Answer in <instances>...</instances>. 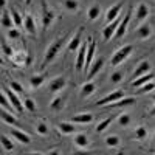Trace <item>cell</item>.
Wrapping results in <instances>:
<instances>
[{
  "label": "cell",
  "mask_w": 155,
  "mask_h": 155,
  "mask_svg": "<svg viewBox=\"0 0 155 155\" xmlns=\"http://www.w3.org/2000/svg\"><path fill=\"white\" fill-rule=\"evenodd\" d=\"M28 155H44V153H41V152H31V153H28Z\"/></svg>",
  "instance_id": "obj_49"
},
{
  "label": "cell",
  "mask_w": 155,
  "mask_h": 155,
  "mask_svg": "<svg viewBox=\"0 0 155 155\" xmlns=\"http://www.w3.org/2000/svg\"><path fill=\"white\" fill-rule=\"evenodd\" d=\"M85 50H87V41H84L79 48H78V56H76V71L84 70V62H85Z\"/></svg>",
  "instance_id": "obj_11"
},
{
  "label": "cell",
  "mask_w": 155,
  "mask_h": 155,
  "mask_svg": "<svg viewBox=\"0 0 155 155\" xmlns=\"http://www.w3.org/2000/svg\"><path fill=\"white\" fill-rule=\"evenodd\" d=\"M134 53V45H124V47H121V48H118L113 53V56H112V59H110V65L112 67H118V65H121V64L130 56Z\"/></svg>",
  "instance_id": "obj_2"
},
{
  "label": "cell",
  "mask_w": 155,
  "mask_h": 155,
  "mask_svg": "<svg viewBox=\"0 0 155 155\" xmlns=\"http://www.w3.org/2000/svg\"><path fill=\"white\" fill-rule=\"evenodd\" d=\"M65 41H67V37H58V39L53 41V44L45 50V56H44V61H42V68L47 67L48 64H51L56 59V56L61 53V50H62L64 44H65Z\"/></svg>",
  "instance_id": "obj_1"
},
{
  "label": "cell",
  "mask_w": 155,
  "mask_h": 155,
  "mask_svg": "<svg viewBox=\"0 0 155 155\" xmlns=\"http://www.w3.org/2000/svg\"><path fill=\"white\" fill-rule=\"evenodd\" d=\"M58 130L62 134V135H70V134H74L76 132V127L73 123L70 121H61L58 124Z\"/></svg>",
  "instance_id": "obj_21"
},
{
  "label": "cell",
  "mask_w": 155,
  "mask_h": 155,
  "mask_svg": "<svg viewBox=\"0 0 155 155\" xmlns=\"http://www.w3.org/2000/svg\"><path fill=\"white\" fill-rule=\"evenodd\" d=\"M0 109H3V110H6L9 113H14V109H12V106L9 104V101L5 96V93L2 92V88H0Z\"/></svg>",
  "instance_id": "obj_30"
},
{
  "label": "cell",
  "mask_w": 155,
  "mask_h": 155,
  "mask_svg": "<svg viewBox=\"0 0 155 155\" xmlns=\"http://www.w3.org/2000/svg\"><path fill=\"white\" fill-rule=\"evenodd\" d=\"M81 44H82V27H79L78 31L71 36V39L68 41V45H67V50L68 51H78Z\"/></svg>",
  "instance_id": "obj_10"
},
{
  "label": "cell",
  "mask_w": 155,
  "mask_h": 155,
  "mask_svg": "<svg viewBox=\"0 0 155 155\" xmlns=\"http://www.w3.org/2000/svg\"><path fill=\"white\" fill-rule=\"evenodd\" d=\"M123 78H124V73H123V71H113L112 76H110V81H112L113 84H120V82L123 81Z\"/></svg>",
  "instance_id": "obj_42"
},
{
  "label": "cell",
  "mask_w": 155,
  "mask_h": 155,
  "mask_svg": "<svg viewBox=\"0 0 155 155\" xmlns=\"http://www.w3.org/2000/svg\"><path fill=\"white\" fill-rule=\"evenodd\" d=\"M8 37H9V39H17V37H20L19 30H17V28H11V30L8 31Z\"/></svg>",
  "instance_id": "obj_45"
},
{
  "label": "cell",
  "mask_w": 155,
  "mask_h": 155,
  "mask_svg": "<svg viewBox=\"0 0 155 155\" xmlns=\"http://www.w3.org/2000/svg\"><path fill=\"white\" fill-rule=\"evenodd\" d=\"M124 96H126V95H124V90H121V88H118V90H113L112 93L106 95L104 98H101V99L96 102V106H99V107H104V106L110 104V102H115V101H118V99H121V98H124Z\"/></svg>",
  "instance_id": "obj_5"
},
{
  "label": "cell",
  "mask_w": 155,
  "mask_h": 155,
  "mask_svg": "<svg viewBox=\"0 0 155 155\" xmlns=\"http://www.w3.org/2000/svg\"><path fill=\"white\" fill-rule=\"evenodd\" d=\"M9 14H11V19H12L14 27H22V25H23V19H22L20 12L16 8H9Z\"/></svg>",
  "instance_id": "obj_29"
},
{
  "label": "cell",
  "mask_w": 155,
  "mask_h": 155,
  "mask_svg": "<svg viewBox=\"0 0 155 155\" xmlns=\"http://www.w3.org/2000/svg\"><path fill=\"white\" fill-rule=\"evenodd\" d=\"M130 16H132V12H130V11H129L126 16H123L121 22L118 23V28H116V31H115V34H113L115 39H121V37H124V34H126V31H127V27H129V22H130Z\"/></svg>",
  "instance_id": "obj_9"
},
{
  "label": "cell",
  "mask_w": 155,
  "mask_h": 155,
  "mask_svg": "<svg viewBox=\"0 0 155 155\" xmlns=\"http://www.w3.org/2000/svg\"><path fill=\"white\" fill-rule=\"evenodd\" d=\"M87 16H88L90 20H96L101 16V6L99 5H92L87 11Z\"/></svg>",
  "instance_id": "obj_33"
},
{
  "label": "cell",
  "mask_w": 155,
  "mask_h": 155,
  "mask_svg": "<svg viewBox=\"0 0 155 155\" xmlns=\"http://www.w3.org/2000/svg\"><path fill=\"white\" fill-rule=\"evenodd\" d=\"M121 14L116 17L113 22H110V23H106V27L102 28V39L104 41H110V39H113V34H115V31H116V28H118V23L121 22Z\"/></svg>",
  "instance_id": "obj_8"
},
{
  "label": "cell",
  "mask_w": 155,
  "mask_h": 155,
  "mask_svg": "<svg viewBox=\"0 0 155 155\" xmlns=\"http://www.w3.org/2000/svg\"><path fill=\"white\" fill-rule=\"evenodd\" d=\"M36 132L39 134V135H47L48 134V126L45 124V123H37L36 124Z\"/></svg>",
  "instance_id": "obj_43"
},
{
  "label": "cell",
  "mask_w": 155,
  "mask_h": 155,
  "mask_svg": "<svg viewBox=\"0 0 155 155\" xmlns=\"http://www.w3.org/2000/svg\"><path fill=\"white\" fill-rule=\"evenodd\" d=\"M95 92H96V84L93 81H87L82 85V88H81V96L82 98H88V96H92Z\"/></svg>",
  "instance_id": "obj_22"
},
{
  "label": "cell",
  "mask_w": 155,
  "mask_h": 155,
  "mask_svg": "<svg viewBox=\"0 0 155 155\" xmlns=\"http://www.w3.org/2000/svg\"><path fill=\"white\" fill-rule=\"evenodd\" d=\"M150 36H152V28L149 25H141L137 30V37H140V39H147Z\"/></svg>",
  "instance_id": "obj_31"
},
{
  "label": "cell",
  "mask_w": 155,
  "mask_h": 155,
  "mask_svg": "<svg viewBox=\"0 0 155 155\" xmlns=\"http://www.w3.org/2000/svg\"><path fill=\"white\" fill-rule=\"evenodd\" d=\"M70 123H73V124H90V123H93V115L88 113V112L76 113Z\"/></svg>",
  "instance_id": "obj_17"
},
{
  "label": "cell",
  "mask_w": 155,
  "mask_h": 155,
  "mask_svg": "<svg viewBox=\"0 0 155 155\" xmlns=\"http://www.w3.org/2000/svg\"><path fill=\"white\" fill-rule=\"evenodd\" d=\"M0 144H2L3 149H6V150H12V149H14V143H12V140H9V137L2 134V132H0Z\"/></svg>",
  "instance_id": "obj_32"
},
{
  "label": "cell",
  "mask_w": 155,
  "mask_h": 155,
  "mask_svg": "<svg viewBox=\"0 0 155 155\" xmlns=\"http://www.w3.org/2000/svg\"><path fill=\"white\" fill-rule=\"evenodd\" d=\"M120 143H121V138L118 135H109V137H106V144L109 147H118Z\"/></svg>",
  "instance_id": "obj_34"
},
{
  "label": "cell",
  "mask_w": 155,
  "mask_h": 155,
  "mask_svg": "<svg viewBox=\"0 0 155 155\" xmlns=\"http://www.w3.org/2000/svg\"><path fill=\"white\" fill-rule=\"evenodd\" d=\"M0 23H2V27L3 28H14V23H12V19H11V14H9V11H3L2 12V19H0Z\"/></svg>",
  "instance_id": "obj_28"
},
{
  "label": "cell",
  "mask_w": 155,
  "mask_h": 155,
  "mask_svg": "<svg viewBox=\"0 0 155 155\" xmlns=\"http://www.w3.org/2000/svg\"><path fill=\"white\" fill-rule=\"evenodd\" d=\"M121 9H123V3H116V5L110 6V8L106 11V23L113 22L116 17L121 14Z\"/></svg>",
  "instance_id": "obj_16"
},
{
  "label": "cell",
  "mask_w": 155,
  "mask_h": 155,
  "mask_svg": "<svg viewBox=\"0 0 155 155\" xmlns=\"http://www.w3.org/2000/svg\"><path fill=\"white\" fill-rule=\"evenodd\" d=\"M149 71H152L150 62H149V61H141L138 65H137L135 71H134V78L137 79V78H140L141 74H146V73H149Z\"/></svg>",
  "instance_id": "obj_19"
},
{
  "label": "cell",
  "mask_w": 155,
  "mask_h": 155,
  "mask_svg": "<svg viewBox=\"0 0 155 155\" xmlns=\"http://www.w3.org/2000/svg\"><path fill=\"white\" fill-rule=\"evenodd\" d=\"M23 28L27 30L28 34L36 36V33H37V30H36V22H34V19H33L31 14H27V16L23 17Z\"/></svg>",
  "instance_id": "obj_20"
},
{
  "label": "cell",
  "mask_w": 155,
  "mask_h": 155,
  "mask_svg": "<svg viewBox=\"0 0 155 155\" xmlns=\"http://www.w3.org/2000/svg\"><path fill=\"white\" fill-rule=\"evenodd\" d=\"M65 85H67V79L64 76H59V78H56V79H53V81L50 82L48 90H50L51 93H59L61 90L65 88Z\"/></svg>",
  "instance_id": "obj_13"
},
{
  "label": "cell",
  "mask_w": 155,
  "mask_h": 155,
  "mask_svg": "<svg viewBox=\"0 0 155 155\" xmlns=\"http://www.w3.org/2000/svg\"><path fill=\"white\" fill-rule=\"evenodd\" d=\"M112 123H113V118H106V120H102V121L96 126V132H99V134H101V132H104Z\"/></svg>",
  "instance_id": "obj_39"
},
{
  "label": "cell",
  "mask_w": 155,
  "mask_h": 155,
  "mask_svg": "<svg viewBox=\"0 0 155 155\" xmlns=\"http://www.w3.org/2000/svg\"><path fill=\"white\" fill-rule=\"evenodd\" d=\"M25 2H27V5H30V3H31V0H25Z\"/></svg>",
  "instance_id": "obj_50"
},
{
  "label": "cell",
  "mask_w": 155,
  "mask_h": 155,
  "mask_svg": "<svg viewBox=\"0 0 155 155\" xmlns=\"http://www.w3.org/2000/svg\"><path fill=\"white\" fill-rule=\"evenodd\" d=\"M64 107H65V99H64L62 96H56L53 101L50 102V109L54 110V112H59V110H62Z\"/></svg>",
  "instance_id": "obj_27"
},
{
  "label": "cell",
  "mask_w": 155,
  "mask_h": 155,
  "mask_svg": "<svg viewBox=\"0 0 155 155\" xmlns=\"http://www.w3.org/2000/svg\"><path fill=\"white\" fill-rule=\"evenodd\" d=\"M23 109H25V110H28V112H36L37 106H36L34 99H31V98H25V99H23Z\"/></svg>",
  "instance_id": "obj_37"
},
{
  "label": "cell",
  "mask_w": 155,
  "mask_h": 155,
  "mask_svg": "<svg viewBox=\"0 0 155 155\" xmlns=\"http://www.w3.org/2000/svg\"><path fill=\"white\" fill-rule=\"evenodd\" d=\"M64 6H65L68 11H78V8H79V3H78V0H65L64 2Z\"/></svg>",
  "instance_id": "obj_41"
},
{
  "label": "cell",
  "mask_w": 155,
  "mask_h": 155,
  "mask_svg": "<svg viewBox=\"0 0 155 155\" xmlns=\"http://www.w3.org/2000/svg\"><path fill=\"white\" fill-rule=\"evenodd\" d=\"M3 90V93H5V96L8 98V101H9V104L12 106V109H14L16 112H19V113H22L25 109H23V102L20 101V98L17 96V93H14L11 88H2Z\"/></svg>",
  "instance_id": "obj_3"
},
{
  "label": "cell",
  "mask_w": 155,
  "mask_h": 155,
  "mask_svg": "<svg viewBox=\"0 0 155 155\" xmlns=\"http://www.w3.org/2000/svg\"><path fill=\"white\" fill-rule=\"evenodd\" d=\"M150 81H153V73H152V71H149V73H146V74H141L140 78L134 79V81H132V85H134V87H141V85H144V84H147V82H150Z\"/></svg>",
  "instance_id": "obj_25"
},
{
  "label": "cell",
  "mask_w": 155,
  "mask_h": 155,
  "mask_svg": "<svg viewBox=\"0 0 155 155\" xmlns=\"http://www.w3.org/2000/svg\"><path fill=\"white\" fill-rule=\"evenodd\" d=\"M147 137V130H146V127H137L135 129V132H134V138L135 140H144Z\"/></svg>",
  "instance_id": "obj_38"
},
{
  "label": "cell",
  "mask_w": 155,
  "mask_h": 155,
  "mask_svg": "<svg viewBox=\"0 0 155 155\" xmlns=\"http://www.w3.org/2000/svg\"><path fill=\"white\" fill-rule=\"evenodd\" d=\"M102 67H104V59H102V58H95L92 61V64H90L88 70L85 71L87 73V81H92L93 78L102 70Z\"/></svg>",
  "instance_id": "obj_7"
},
{
  "label": "cell",
  "mask_w": 155,
  "mask_h": 155,
  "mask_svg": "<svg viewBox=\"0 0 155 155\" xmlns=\"http://www.w3.org/2000/svg\"><path fill=\"white\" fill-rule=\"evenodd\" d=\"M6 6V0H0V9H3Z\"/></svg>",
  "instance_id": "obj_48"
},
{
  "label": "cell",
  "mask_w": 155,
  "mask_h": 155,
  "mask_svg": "<svg viewBox=\"0 0 155 155\" xmlns=\"http://www.w3.org/2000/svg\"><path fill=\"white\" fill-rule=\"evenodd\" d=\"M152 90H153V81H150V82H147L144 85H141L140 87V93H147V92H152Z\"/></svg>",
  "instance_id": "obj_44"
},
{
  "label": "cell",
  "mask_w": 155,
  "mask_h": 155,
  "mask_svg": "<svg viewBox=\"0 0 155 155\" xmlns=\"http://www.w3.org/2000/svg\"><path fill=\"white\" fill-rule=\"evenodd\" d=\"M2 64H3V59H2V58H0V65H2Z\"/></svg>",
  "instance_id": "obj_51"
},
{
  "label": "cell",
  "mask_w": 155,
  "mask_h": 155,
  "mask_svg": "<svg viewBox=\"0 0 155 155\" xmlns=\"http://www.w3.org/2000/svg\"><path fill=\"white\" fill-rule=\"evenodd\" d=\"M73 143L76 147H79V149H87L90 146V138L87 134L81 132V134H76L74 138H73Z\"/></svg>",
  "instance_id": "obj_18"
},
{
  "label": "cell",
  "mask_w": 155,
  "mask_h": 155,
  "mask_svg": "<svg viewBox=\"0 0 155 155\" xmlns=\"http://www.w3.org/2000/svg\"><path fill=\"white\" fill-rule=\"evenodd\" d=\"M147 16H149V8H147V5H146V3H140L138 8H137V11H135L137 20H138V22H143V20L147 19Z\"/></svg>",
  "instance_id": "obj_23"
},
{
  "label": "cell",
  "mask_w": 155,
  "mask_h": 155,
  "mask_svg": "<svg viewBox=\"0 0 155 155\" xmlns=\"http://www.w3.org/2000/svg\"><path fill=\"white\" fill-rule=\"evenodd\" d=\"M96 53V42L93 41V37H87V50H85V62H84V70L87 71L92 61L95 59Z\"/></svg>",
  "instance_id": "obj_4"
},
{
  "label": "cell",
  "mask_w": 155,
  "mask_h": 155,
  "mask_svg": "<svg viewBox=\"0 0 155 155\" xmlns=\"http://www.w3.org/2000/svg\"><path fill=\"white\" fill-rule=\"evenodd\" d=\"M116 123H118L120 127L129 126V124H130V115H129V113H121L118 118H116Z\"/></svg>",
  "instance_id": "obj_36"
},
{
  "label": "cell",
  "mask_w": 155,
  "mask_h": 155,
  "mask_svg": "<svg viewBox=\"0 0 155 155\" xmlns=\"http://www.w3.org/2000/svg\"><path fill=\"white\" fill-rule=\"evenodd\" d=\"M0 118H2L6 124H9V126H19V121L14 116V113H9V112H6L3 109H0Z\"/></svg>",
  "instance_id": "obj_24"
},
{
  "label": "cell",
  "mask_w": 155,
  "mask_h": 155,
  "mask_svg": "<svg viewBox=\"0 0 155 155\" xmlns=\"http://www.w3.org/2000/svg\"><path fill=\"white\" fill-rule=\"evenodd\" d=\"M137 102V98L135 96H124L118 101H115V102H110V104L104 106V107H110V109H120V107H126V106H132Z\"/></svg>",
  "instance_id": "obj_12"
},
{
  "label": "cell",
  "mask_w": 155,
  "mask_h": 155,
  "mask_svg": "<svg viewBox=\"0 0 155 155\" xmlns=\"http://www.w3.org/2000/svg\"><path fill=\"white\" fill-rule=\"evenodd\" d=\"M12 62L16 64L17 67H25V65H28L30 64V54L27 53V51H19V53H14L12 54Z\"/></svg>",
  "instance_id": "obj_14"
},
{
  "label": "cell",
  "mask_w": 155,
  "mask_h": 155,
  "mask_svg": "<svg viewBox=\"0 0 155 155\" xmlns=\"http://www.w3.org/2000/svg\"><path fill=\"white\" fill-rule=\"evenodd\" d=\"M54 19H56L54 11H51V9L48 8L47 2L44 0V2H42V27H44L45 30L50 28V27H51V23L54 22Z\"/></svg>",
  "instance_id": "obj_6"
},
{
  "label": "cell",
  "mask_w": 155,
  "mask_h": 155,
  "mask_svg": "<svg viewBox=\"0 0 155 155\" xmlns=\"http://www.w3.org/2000/svg\"><path fill=\"white\" fill-rule=\"evenodd\" d=\"M8 88H11L12 92H14V93H17V95L23 92V85H22V84H19L17 81H9V84H8Z\"/></svg>",
  "instance_id": "obj_40"
},
{
  "label": "cell",
  "mask_w": 155,
  "mask_h": 155,
  "mask_svg": "<svg viewBox=\"0 0 155 155\" xmlns=\"http://www.w3.org/2000/svg\"><path fill=\"white\" fill-rule=\"evenodd\" d=\"M48 155H62V153H61L59 149H51V150L48 152Z\"/></svg>",
  "instance_id": "obj_47"
},
{
  "label": "cell",
  "mask_w": 155,
  "mask_h": 155,
  "mask_svg": "<svg viewBox=\"0 0 155 155\" xmlns=\"http://www.w3.org/2000/svg\"><path fill=\"white\" fill-rule=\"evenodd\" d=\"M73 155H92V152L87 150V149H79V150H76Z\"/></svg>",
  "instance_id": "obj_46"
},
{
  "label": "cell",
  "mask_w": 155,
  "mask_h": 155,
  "mask_svg": "<svg viewBox=\"0 0 155 155\" xmlns=\"http://www.w3.org/2000/svg\"><path fill=\"white\" fill-rule=\"evenodd\" d=\"M11 138L12 140H17L19 143L22 144H30L31 143V138L27 132H23V130H19V129H11Z\"/></svg>",
  "instance_id": "obj_15"
},
{
  "label": "cell",
  "mask_w": 155,
  "mask_h": 155,
  "mask_svg": "<svg viewBox=\"0 0 155 155\" xmlns=\"http://www.w3.org/2000/svg\"><path fill=\"white\" fill-rule=\"evenodd\" d=\"M0 47H2V51L5 53V56H8L9 59L12 58V54H14V50H12V47H9L6 44V41H3L2 37H0Z\"/></svg>",
  "instance_id": "obj_35"
},
{
  "label": "cell",
  "mask_w": 155,
  "mask_h": 155,
  "mask_svg": "<svg viewBox=\"0 0 155 155\" xmlns=\"http://www.w3.org/2000/svg\"><path fill=\"white\" fill-rule=\"evenodd\" d=\"M45 79H47V74H34L30 78V87L36 90L45 82Z\"/></svg>",
  "instance_id": "obj_26"
}]
</instances>
